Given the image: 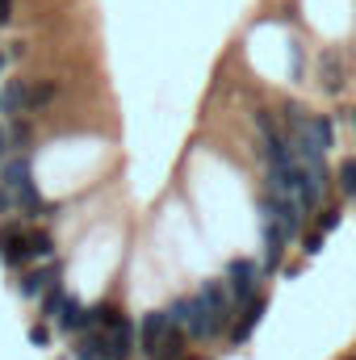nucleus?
Listing matches in <instances>:
<instances>
[{
    "label": "nucleus",
    "instance_id": "obj_1",
    "mask_svg": "<svg viewBox=\"0 0 356 360\" xmlns=\"http://www.w3.org/2000/svg\"><path fill=\"white\" fill-rule=\"evenodd\" d=\"M201 310H205V327H210V340H218L222 331L235 327V297L227 289V281H201V293H197Z\"/></svg>",
    "mask_w": 356,
    "mask_h": 360
},
{
    "label": "nucleus",
    "instance_id": "obj_2",
    "mask_svg": "<svg viewBox=\"0 0 356 360\" xmlns=\"http://www.w3.org/2000/svg\"><path fill=\"white\" fill-rule=\"evenodd\" d=\"M260 272H265V264H256V260H248V256H239V260H231V264H227V289H231V297H235L239 306L256 297Z\"/></svg>",
    "mask_w": 356,
    "mask_h": 360
},
{
    "label": "nucleus",
    "instance_id": "obj_3",
    "mask_svg": "<svg viewBox=\"0 0 356 360\" xmlns=\"http://www.w3.org/2000/svg\"><path fill=\"white\" fill-rule=\"evenodd\" d=\"M168 323L180 327L184 335H193V340H210L205 310H201V302H197V297H177V302L168 306Z\"/></svg>",
    "mask_w": 356,
    "mask_h": 360
},
{
    "label": "nucleus",
    "instance_id": "obj_4",
    "mask_svg": "<svg viewBox=\"0 0 356 360\" xmlns=\"http://www.w3.org/2000/svg\"><path fill=\"white\" fill-rule=\"evenodd\" d=\"M285 143H306L314 155H327V151L336 147V122H331L327 113H310V117H306V130H302L298 139H285Z\"/></svg>",
    "mask_w": 356,
    "mask_h": 360
},
{
    "label": "nucleus",
    "instance_id": "obj_5",
    "mask_svg": "<svg viewBox=\"0 0 356 360\" xmlns=\"http://www.w3.org/2000/svg\"><path fill=\"white\" fill-rule=\"evenodd\" d=\"M168 331H172L168 310H147V314H143V323H139V352H143V356H155V352L164 348Z\"/></svg>",
    "mask_w": 356,
    "mask_h": 360
},
{
    "label": "nucleus",
    "instance_id": "obj_6",
    "mask_svg": "<svg viewBox=\"0 0 356 360\" xmlns=\"http://www.w3.org/2000/svg\"><path fill=\"white\" fill-rule=\"evenodd\" d=\"M25 226L21 222H4L0 226V260L8 264V269H21V264H30V243H25Z\"/></svg>",
    "mask_w": 356,
    "mask_h": 360
},
{
    "label": "nucleus",
    "instance_id": "obj_7",
    "mask_svg": "<svg viewBox=\"0 0 356 360\" xmlns=\"http://www.w3.org/2000/svg\"><path fill=\"white\" fill-rule=\"evenodd\" d=\"M260 239H265V269H281V260H285V248H289V239H285V231L276 226V218L268 214L265 201H260Z\"/></svg>",
    "mask_w": 356,
    "mask_h": 360
},
{
    "label": "nucleus",
    "instance_id": "obj_8",
    "mask_svg": "<svg viewBox=\"0 0 356 360\" xmlns=\"http://www.w3.org/2000/svg\"><path fill=\"white\" fill-rule=\"evenodd\" d=\"M30 80H4L0 84V117L4 122H13V117H21V113H30Z\"/></svg>",
    "mask_w": 356,
    "mask_h": 360
},
{
    "label": "nucleus",
    "instance_id": "obj_9",
    "mask_svg": "<svg viewBox=\"0 0 356 360\" xmlns=\"http://www.w3.org/2000/svg\"><path fill=\"white\" fill-rule=\"evenodd\" d=\"M105 335H109V360H130L139 352V327H134L130 319H122V323L109 327Z\"/></svg>",
    "mask_w": 356,
    "mask_h": 360
},
{
    "label": "nucleus",
    "instance_id": "obj_10",
    "mask_svg": "<svg viewBox=\"0 0 356 360\" xmlns=\"http://www.w3.org/2000/svg\"><path fill=\"white\" fill-rule=\"evenodd\" d=\"M76 360H109V335L101 331V327H84L80 335H76Z\"/></svg>",
    "mask_w": 356,
    "mask_h": 360
},
{
    "label": "nucleus",
    "instance_id": "obj_11",
    "mask_svg": "<svg viewBox=\"0 0 356 360\" xmlns=\"http://www.w3.org/2000/svg\"><path fill=\"white\" fill-rule=\"evenodd\" d=\"M59 264H46V269H30L21 272V281H17V289H21V297H38V293H46L55 281H59Z\"/></svg>",
    "mask_w": 356,
    "mask_h": 360
},
{
    "label": "nucleus",
    "instance_id": "obj_12",
    "mask_svg": "<svg viewBox=\"0 0 356 360\" xmlns=\"http://www.w3.org/2000/svg\"><path fill=\"white\" fill-rule=\"evenodd\" d=\"M25 180H34V176H30V155H25V151H17V155H8V160L0 164V184H4L8 193H17Z\"/></svg>",
    "mask_w": 356,
    "mask_h": 360
},
{
    "label": "nucleus",
    "instance_id": "obj_13",
    "mask_svg": "<svg viewBox=\"0 0 356 360\" xmlns=\"http://www.w3.org/2000/svg\"><path fill=\"white\" fill-rule=\"evenodd\" d=\"M13 210H21L25 218H46V201H42V193H38L34 180H25V184L13 193Z\"/></svg>",
    "mask_w": 356,
    "mask_h": 360
},
{
    "label": "nucleus",
    "instance_id": "obj_14",
    "mask_svg": "<svg viewBox=\"0 0 356 360\" xmlns=\"http://www.w3.org/2000/svg\"><path fill=\"white\" fill-rule=\"evenodd\" d=\"M265 306H268V302H265V297H260V293H256L252 302H243V310H239L243 319H239V323L231 327V340H235V344H243V340L252 335V327L260 323V314H265Z\"/></svg>",
    "mask_w": 356,
    "mask_h": 360
},
{
    "label": "nucleus",
    "instance_id": "obj_15",
    "mask_svg": "<svg viewBox=\"0 0 356 360\" xmlns=\"http://www.w3.org/2000/svg\"><path fill=\"white\" fill-rule=\"evenodd\" d=\"M55 323H59L63 331H76V335H80V331L89 327V310H84L76 297H68V302H63V310L55 314Z\"/></svg>",
    "mask_w": 356,
    "mask_h": 360
},
{
    "label": "nucleus",
    "instance_id": "obj_16",
    "mask_svg": "<svg viewBox=\"0 0 356 360\" xmlns=\"http://www.w3.org/2000/svg\"><path fill=\"white\" fill-rule=\"evenodd\" d=\"M319 84L327 92H344V59L340 55H323V63H319Z\"/></svg>",
    "mask_w": 356,
    "mask_h": 360
},
{
    "label": "nucleus",
    "instance_id": "obj_17",
    "mask_svg": "<svg viewBox=\"0 0 356 360\" xmlns=\"http://www.w3.org/2000/svg\"><path fill=\"white\" fill-rule=\"evenodd\" d=\"M126 314H122V306H113V302H101V306H92L89 310V327H101V331H109V327H117Z\"/></svg>",
    "mask_w": 356,
    "mask_h": 360
},
{
    "label": "nucleus",
    "instance_id": "obj_18",
    "mask_svg": "<svg viewBox=\"0 0 356 360\" xmlns=\"http://www.w3.org/2000/svg\"><path fill=\"white\" fill-rule=\"evenodd\" d=\"M25 243H30V260H46V256H55V239H51V231H30Z\"/></svg>",
    "mask_w": 356,
    "mask_h": 360
},
{
    "label": "nucleus",
    "instance_id": "obj_19",
    "mask_svg": "<svg viewBox=\"0 0 356 360\" xmlns=\"http://www.w3.org/2000/svg\"><path fill=\"white\" fill-rule=\"evenodd\" d=\"M30 143H34V130H30V122L13 117V122H8V147H13V151H25Z\"/></svg>",
    "mask_w": 356,
    "mask_h": 360
},
{
    "label": "nucleus",
    "instance_id": "obj_20",
    "mask_svg": "<svg viewBox=\"0 0 356 360\" xmlns=\"http://www.w3.org/2000/svg\"><path fill=\"white\" fill-rule=\"evenodd\" d=\"M63 302H68V293H63V281H55V285L42 293V314H46V319H55V314L63 310Z\"/></svg>",
    "mask_w": 356,
    "mask_h": 360
},
{
    "label": "nucleus",
    "instance_id": "obj_21",
    "mask_svg": "<svg viewBox=\"0 0 356 360\" xmlns=\"http://www.w3.org/2000/svg\"><path fill=\"white\" fill-rule=\"evenodd\" d=\"M55 80H42V84H34V89H30V113H38V109H46V105H51V101H55Z\"/></svg>",
    "mask_w": 356,
    "mask_h": 360
},
{
    "label": "nucleus",
    "instance_id": "obj_22",
    "mask_svg": "<svg viewBox=\"0 0 356 360\" xmlns=\"http://www.w3.org/2000/svg\"><path fill=\"white\" fill-rule=\"evenodd\" d=\"M336 180H340V193H344V197H356V155H352V160H344V164H340V172H336Z\"/></svg>",
    "mask_w": 356,
    "mask_h": 360
},
{
    "label": "nucleus",
    "instance_id": "obj_23",
    "mask_svg": "<svg viewBox=\"0 0 356 360\" xmlns=\"http://www.w3.org/2000/svg\"><path fill=\"white\" fill-rule=\"evenodd\" d=\"M340 218H344V210H340V205H327V210L319 214V222H314V231H323V235H331V231L340 226Z\"/></svg>",
    "mask_w": 356,
    "mask_h": 360
},
{
    "label": "nucleus",
    "instance_id": "obj_24",
    "mask_svg": "<svg viewBox=\"0 0 356 360\" xmlns=\"http://www.w3.org/2000/svg\"><path fill=\"white\" fill-rule=\"evenodd\" d=\"M323 239H327L323 231H310V235L302 239V252H306V256H319V252H323Z\"/></svg>",
    "mask_w": 356,
    "mask_h": 360
},
{
    "label": "nucleus",
    "instance_id": "obj_25",
    "mask_svg": "<svg viewBox=\"0 0 356 360\" xmlns=\"http://www.w3.org/2000/svg\"><path fill=\"white\" fill-rule=\"evenodd\" d=\"M30 344H34V348H46V344H51V331H46L42 323H38V327H30Z\"/></svg>",
    "mask_w": 356,
    "mask_h": 360
},
{
    "label": "nucleus",
    "instance_id": "obj_26",
    "mask_svg": "<svg viewBox=\"0 0 356 360\" xmlns=\"http://www.w3.org/2000/svg\"><path fill=\"white\" fill-rule=\"evenodd\" d=\"M13 25V0H0V30Z\"/></svg>",
    "mask_w": 356,
    "mask_h": 360
},
{
    "label": "nucleus",
    "instance_id": "obj_27",
    "mask_svg": "<svg viewBox=\"0 0 356 360\" xmlns=\"http://www.w3.org/2000/svg\"><path fill=\"white\" fill-rule=\"evenodd\" d=\"M8 210H13V193H8V188H4V184H0V218H4V214H8Z\"/></svg>",
    "mask_w": 356,
    "mask_h": 360
},
{
    "label": "nucleus",
    "instance_id": "obj_28",
    "mask_svg": "<svg viewBox=\"0 0 356 360\" xmlns=\"http://www.w3.org/2000/svg\"><path fill=\"white\" fill-rule=\"evenodd\" d=\"M8 151H13V147H8V130H0V164L8 160Z\"/></svg>",
    "mask_w": 356,
    "mask_h": 360
},
{
    "label": "nucleus",
    "instance_id": "obj_29",
    "mask_svg": "<svg viewBox=\"0 0 356 360\" xmlns=\"http://www.w3.org/2000/svg\"><path fill=\"white\" fill-rule=\"evenodd\" d=\"M344 113H348V122H352V130H356V105L352 109H344Z\"/></svg>",
    "mask_w": 356,
    "mask_h": 360
},
{
    "label": "nucleus",
    "instance_id": "obj_30",
    "mask_svg": "<svg viewBox=\"0 0 356 360\" xmlns=\"http://www.w3.org/2000/svg\"><path fill=\"white\" fill-rule=\"evenodd\" d=\"M0 72H4V55H0Z\"/></svg>",
    "mask_w": 356,
    "mask_h": 360
}]
</instances>
